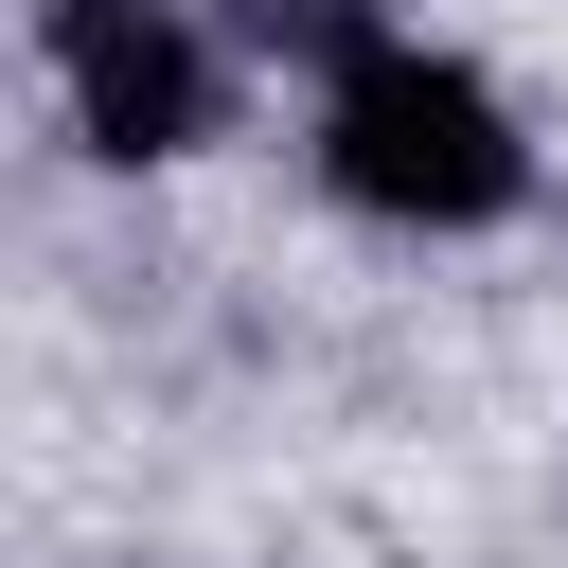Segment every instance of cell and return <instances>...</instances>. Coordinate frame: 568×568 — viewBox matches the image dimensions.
<instances>
[{"label": "cell", "mask_w": 568, "mask_h": 568, "mask_svg": "<svg viewBox=\"0 0 568 568\" xmlns=\"http://www.w3.org/2000/svg\"><path fill=\"white\" fill-rule=\"evenodd\" d=\"M320 178H337L355 213H390V231H479V213L532 195V142H515V106H497L462 53L373 36V53H337V89H320Z\"/></svg>", "instance_id": "1"}, {"label": "cell", "mask_w": 568, "mask_h": 568, "mask_svg": "<svg viewBox=\"0 0 568 568\" xmlns=\"http://www.w3.org/2000/svg\"><path fill=\"white\" fill-rule=\"evenodd\" d=\"M36 36H53V89H71V124H89L106 160L213 142V36H195L178 0H53Z\"/></svg>", "instance_id": "2"}, {"label": "cell", "mask_w": 568, "mask_h": 568, "mask_svg": "<svg viewBox=\"0 0 568 568\" xmlns=\"http://www.w3.org/2000/svg\"><path fill=\"white\" fill-rule=\"evenodd\" d=\"M266 53H373V0H231Z\"/></svg>", "instance_id": "3"}]
</instances>
